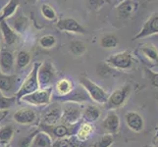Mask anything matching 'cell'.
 Returning a JSON list of instances; mask_svg holds the SVG:
<instances>
[{"instance_id":"17","label":"cell","mask_w":158,"mask_h":147,"mask_svg":"<svg viewBox=\"0 0 158 147\" xmlns=\"http://www.w3.org/2000/svg\"><path fill=\"white\" fill-rule=\"evenodd\" d=\"M103 129L106 130L107 133L115 134L119 132L120 129V118L115 111H109L106 117L102 122Z\"/></svg>"},{"instance_id":"46","label":"cell","mask_w":158,"mask_h":147,"mask_svg":"<svg viewBox=\"0 0 158 147\" xmlns=\"http://www.w3.org/2000/svg\"><path fill=\"white\" fill-rule=\"evenodd\" d=\"M0 51H1V41H0Z\"/></svg>"},{"instance_id":"16","label":"cell","mask_w":158,"mask_h":147,"mask_svg":"<svg viewBox=\"0 0 158 147\" xmlns=\"http://www.w3.org/2000/svg\"><path fill=\"white\" fill-rule=\"evenodd\" d=\"M19 81V76L14 74H3L0 72V92L3 94H8L12 92L16 84Z\"/></svg>"},{"instance_id":"1","label":"cell","mask_w":158,"mask_h":147,"mask_svg":"<svg viewBox=\"0 0 158 147\" xmlns=\"http://www.w3.org/2000/svg\"><path fill=\"white\" fill-rule=\"evenodd\" d=\"M40 64V63H35L34 64L31 71L26 77L24 81L20 85L19 89L15 93V96H16V98H17V101H20L21 98L23 96H25L27 94H30V93H31V92H34V91L40 88L39 79H37V70H39Z\"/></svg>"},{"instance_id":"9","label":"cell","mask_w":158,"mask_h":147,"mask_svg":"<svg viewBox=\"0 0 158 147\" xmlns=\"http://www.w3.org/2000/svg\"><path fill=\"white\" fill-rule=\"evenodd\" d=\"M40 129L42 132L46 133L49 137L54 139H59V138H63V137H72L75 133L72 129H69L67 127V125H53V126H47V125H43L40 123L39 126Z\"/></svg>"},{"instance_id":"13","label":"cell","mask_w":158,"mask_h":147,"mask_svg":"<svg viewBox=\"0 0 158 147\" xmlns=\"http://www.w3.org/2000/svg\"><path fill=\"white\" fill-rule=\"evenodd\" d=\"M139 9V3L135 0H123L116 7L118 18L129 20L135 14Z\"/></svg>"},{"instance_id":"14","label":"cell","mask_w":158,"mask_h":147,"mask_svg":"<svg viewBox=\"0 0 158 147\" xmlns=\"http://www.w3.org/2000/svg\"><path fill=\"white\" fill-rule=\"evenodd\" d=\"M139 55L150 66H158V49L151 43H143L139 46Z\"/></svg>"},{"instance_id":"10","label":"cell","mask_w":158,"mask_h":147,"mask_svg":"<svg viewBox=\"0 0 158 147\" xmlns=\"http://www.w3.org/2000/svg\"><path fill=\"white\" fill-rule=\"evenodd\" d=\"M54 100L58 101V102H76L81 104V103H85L86 101L91 100L89 95L88 94L86 90L83 88V86H79L77 88H74L70 93L63 95V96H55L54 97Z\"/></svg>"},{"instance_id":"42","label":"cell","mask_w":158,"mask_h":147,"mask_svg":"<svg viewBox=\"0 0 158 147\" xmlns=\"http://www.w3.org/2000/svg\"><path fill=\"white\" fill-rule=\"evenodd\" d=\"M36 1H37V0H28V2L29 3H31V4H35Z\"/></svg>"},{"instance_id":"15","label":"cell","mask_w":158,"mask_h":147,"mask_svg":"<svg viewBox=\"0 0 158 147\" xmlns=\"http://www.w3.org/2000/svg\"><path fill=\"white\" fill-rule=\"evenodd\" d=\"M16 64V59L14 54L9 50L0 51V72L3 74H12Z\"/></svg>"},{"instance_id":"28","label":"cell","mask_w":158,"mask_h":147,"mask_svg":"<svg viewBox=\"0 0 158 147\" xmlns=\"http://www.w3.org/2000/svg\"><path fill=\"white\" fill-rule=\"evenodd\" d=\"M15 133V128L11 125L3 126L0 128V143L7 144L10 143Z\"/></svg>"},{"instance_id":"25","label":"cell","mask_w":158,"mask_h":147,"mask_svg":"<svg viewBox=\"0 0 158 147\" xmlns=\"http://www.w3.org/2000/svg\"><path fill=\"white\" fill-rule=\"evenodd\" d=\"M94 127L91 126V124L85 122L84 124H81L80 127H78V129L76 130V137H77L80 141H83V142H85V141L88 140L90 135L92 134V133H94Z\"/></svg>"},{"instance_id":"23","label":"cell","mask_w":158,"mask_h":147,"mask_svg":"<svg viewBox=\"0 0 158 147\" xmlns=\"http://www.w3.org/2000/svg\"><path fill=\"white\" fill-rule=\"evenodd\" d=\"M100 110L98 107L95 105H88L85 108L83 109V113H81V118H83L85 122L88 123H92L96 122L100 117Z\"/></svg>"},{"instance_id":"19","label":"cell","mask_w":158,"mask_h":147,"mask_svg":"<svg viewBox=\"0 0 158 147\" xmlns=\"http://www.w3.org/2000/svg\"><path fill=\"white\" fill-rule=\"evenodd\" d=\"M13 120L20 125H31L36 120V113L28 108L20 109L14 113Z\"/></svg>"},{"instance_id":"27","label":"cell","mask_w":158,"mask_h":147,"mask_svg":"<svg viewBox=\"0 0 158 147\" xmlns=\"http://www.w3.org/2000/svg\"><path fill=\"white\" fill-rule=\"evenodd\" d=\"M119 44V39L114 34H106L100 39V46L103 49H113Z\"/></svg>"},{"instance_id":"7","label":"cell","mask_w":158,"mask_h":147,"mask_svg":"<svg viewBox=\"0 0 158 147\" xmlns=\"http://www.w3.org/2000/svg\"><path fill=\"white\" fill-rule=\"evenodd\" d=\"M131 93V85L129 84H124L121 88L116 89L108 96L105 104L109 109H117L123 106L126 103Z\"/></svg>"},{"instance_id":"40","label":"cell","mask_w":158,"mask_h":147,"mask_svg":"<svg viewBox=\"0 0 158 147\" xmlns=\"http://www.w3.org/2000/svg\"><path fill=\"white\" fill-rule=\"evenodd\" d=\"M8 1H9V0H0V12H1V10L4 7V5L6 4Z\"/></svg>"},{"instance_id":"26","label":"cell","mask_w":158,"mask_h":147,"mask_svg":"<svg viewBox=\"0 0 158 147\" xmlns=\"http://www.w3.org/2000/svg\"><path fill=\"white\" fill-rule=\"evenodd\" d=\"M56 92L59 96H63L70 93L71 91L74 89V84L72 83V80H67V79H62L58 80L56 84Z\"/></svg>"},{"instance_id":"3","label":"cell","mask_w":158,"mask_h":147,"mask_svg":"<svg viewBox=\"0 0 158 147\" xmlns=\"http://www.w3.org/2000/svg\"><path fill=\"white\" fill-rule=\"evenodd\" d=\"M105 62L115 70L126 71L133 67L135 63V58L129 50H125L112 54V55L105 59Z\"/></svg>"},{"instance_id":"35","label":"cell","mask_w":158,"mask_h":147,"mask_svg":"<svg viewBox=\"0 0 158 147\" xmlns=\"http://www.w3.org/2000/svg\"><path fill=\"white\" fill-rule=\"evenodd\" d=\"M39 130L40 129L34 130V132H31L28 135H26V137H23L19 138L18 143H17V147H31V142H32V139H34L35 135L36 134V133L39 132Z\"/></svg>"},{"instance_id":"36","label":"cell","mask_w":158,"mask_h":147,"mask_svg":"<svg viewBox=\"0 0 158 147\" xmlns=\"http://www.w3.org/2000/svg\"><path fill=\"white\" fill-rule=\"evenodd\" d=\"M144 72L146 77L148 79L149 84H151L152 88H158V72H153L152 70H150L148 67L144 68Z\"/></svg>"},{"instance_id":"18","label":"cell","mask_w":158,"mask_h":147,"mask_svg":"<svg viewBox=\"0 0 158 147\" xmlns=\"http://www.w3.org/2000/svg\"><path fill=\"white\" fill-rule=\"evenodd\" d=\"M125 121L127 126L135 133H140L144 128L143 118L138 112L130 111L125 115Z\"/></svg>"},{"instance_id":"20","label":"cell","mask_w":158,"mask_h":147,"mask_svg":"<svg viewBox=\"0 0 158 147\" xmlns=\"http://www.w3.org/2000/svg\"><path fill=\"white\" fill-rule=\"evenodd\" d=\"M0 31H1L3 39L7 45H13L18 40V34L11 28L6 20L0 22Z\"/></svg>"},{"instance_id":"2","label":"cell","mask_w":158,"mask_h":147,"mask_svg":"<svg viewBox=\"0 0 158 147\" xmlns=\"http://www.w3.org/2000/svg\"><path fill=\"white\" fill-rule=\"evenodd\" d=\"M80 84L86 90L90 99L98 104H105L108 99V93L94 81H92L86 76L80 77Z\"/></svg>"},{"instance_id":"32","label":"cell","mask_w":158,"mask_h":147,"mask_svg":"<svg viewBox=\"0 0 158 147\" xmlns=\"http://www.w3.org/2000/svg\"><path fill=\"white\" fill-rule=\"evenodd\" d=\"M16 101H17V98L15 95L7 96L0 92V110L1 111H8L15 104Z\"/></svg>"},{"instance_id":"41","label":"cell","mask_w":158,"mask_h":147,"mask_svg":"<svg viewBox=\"0 0 158 147\" xmlns=\"http://www.w3.org/2000/svg\"><path fill=\"white\" fill-rule=\"evenodd\" d=\"M154 143H155V146L158 147V133H157V137H156L155 139H154Z\"/></svg>"},{"instance_id":"31","label":"cell","mask_w":158,"mask_h":147,"mask_svg":"<svg viewBox=\"0 0 158 147\" xmlns=\"http://www.w3.org/2000/svg\"><path fill=\"white\" fill-rule=\"evenodd\" d=\"M70 51L76 56H83L88 51V45L84 41L73 40L70 43Z\"/></svg>"},{"instance_id":"37","label":"cell","mask_w":158,"mask_h":147,"mask_svg":"<svg viewBox=\"0 0 158 147\" xmlns=\"http://www.w3.org/2000/svg\"><path fill=\"white\" fill-rule=\"evenodd\" d=\"M113 143H114L113 135L110 133H107L103 135V137L97 141L95 147H111Z\"/></svg>"},{"instance_id":"43","label":"cell","mask_w":158,"mask_h":147,"mask_svg":"<svg viewBox=\"0 0 158 147\" xmlns=\"http://www.w3.org/2000/svg\"><path fill=\"white\" fill-rule=\"evenodd\" d=\"M4 147H12V146H11L10 143H7V144H4Z\"/></svg>"},{"instance_id":"39","label":"cell","mask_w":158,"mask_h":147,"mask_svg":"<svg viewBox=\"0 0 158 147\" xmlns=\"http://www.w3.org/2000/svg\"><path fill=\"white\" fill-rule=\"evenodd\" d=\"M8 111H1L0 110V121H3L4 118L7 116Z\"/></svg>"},{"instance_id":"22","label":"cell","mask_w":158,"mask_h":147,"mask_svg":"<svg viewBox=\"0 0 158 147\" xmlns=\"http://www.w3.org/2000/svg\"><path fill=\"white\" fill-rule=\"evenodd\" d=\"M53 140L46 133L39 130L35 135L31 147H52Z\"/></svg>"},{"instance_id":"44","label":"cell","mask_w":158,"mask_h":147,"mask_svg":"<svg viewBox=\"0 0 158 147\" xmlns=\"http://www.w3.org/2000/svg\"><path fill=\"white\" fill-rule=\"evenodd\" d=\"M144 1H146V2H152V1H154V0H144Z\"/></svg>"},{"instance_id":"24","label":"cell","mask_w":158,"mask_h":147,"mask_svg":"<svg viewBox=\"0 0 158 147\" xmlns=\"http://www.w3.org/2000/svg\"><path fill=\"white\" fill-rule=\"evenodd\" d=\"M19 5L20 3L18 0H9V1L4 5L1 12H0V22L12 17V16L17 12Z\"/></svg>"},{"instance_id":"33","label":"cell","mask_w":158,"mask_h":147,"mask_svg":"<svg viewBox=\"0 0 158 147\" xmlns=\"http://www.w3.org/2000/svg\"><path fill=\"white\" fill-rule=\"evenodd\" d=\"M40 13L41 15L48 21H55L57 19V13L52 6L49 4H42L40 6Z\"/></svg>"},{"instance_id":"38","label":"cell","mask_w":158,"mask_h":147,"mask_svg":"<svg viewBox=\"0 0 158 147\" xmlns=\"http://www.w3.org/2000/svg\"><path fill=\"white\" fill-rule=\"evenodd\" d=\"M89 4V7L92 9L98 10L103 4H104V0H88Z\"/></svg>"},{"instance_id":"4","label":"cell","mask_w":158,"mask_h":147,"mask_svg":"<svg viewBox=\"0 0 158 147\" xmlns=\"http://www.w3.org/2000/svg\"><path fill=\"white\" fill-rule=\"evenodd\" d=\"M81 104L76 102H64L62 106V116L61 120L67 126H75L81 118L83 113Z\"/></svg>"},{"instance_id":"12","label":"cell","mask_w":158,"mask_h":147,"mask_svg":"<svg viewBox=\"0 0 158 147\" xmlns=\"http://www.w3.org/2000/svg\"><path fill=\"white\" fill-rule=\"evenodd\" d=\"M56 29L61 31H67V32H73V34H79V35H86V31L83 26H81L78 21H76L73 18H64L60 19L56 22L55 24Z\"/></svg>"},{"instance_id":"8","label":"cell","mask_w":158,"mask_h":147,"mask_svg":"<svg viewBox=\"0 0 158 147\" xmlns=\"http://www.w3.org/2000/svg\"><path fill=\"white\" fill-rule=\"evenodd\" d=\"M154 35H158V12H155L149 16V18L144 22L139 31L135 35L132 40H138L145 39Z\"/></svg>"},{"instance_id":"11","label":"cell","mask_w":158,"mask_h":147,"mask_svg":"<svg viewBox=\"0 0 158 147\" xmlns=\"http://www.w3.org/2000/svg\"><path fill=\"white\" fill-rule=\"evenodd\" d=\"M61 116H62V106L58 102H55L53 104H50L44 110L40 124L47 125V126L57 125L58 122L61 120Z\"/></svg>"},{"instance_id":"29","label":"cell","mask_w":158,"mask_h":147,"mask_svg":"<svg viewBox=\"0 0 158 147\" xmlns=\"http://www.w3.org/2000/svg\"><path fill=\"white\" fill-rule=\"evenodd\" d=\"M115 69L112 68L110 65L107 64L105 61L99 62L96 65V74L101 78H109L114 74Z\"/></svg>"},{"instance_id":"30","label":"cell","mask_w":158,"mask_h":147,"mask_svg":"<svg viewBox=\"0 0 158 147\" xmlns=\"http://www.w3.org/2000/svg\"><path fill=\"white\" fill-rule=\"evenodd\" d=\"M31 56L29 52H27L25 50L19 51L17 54V58H16V67L19 70L26 68L31 63Z\"/></svg>"},{"instance_id":"6","label":"cell","mask_w":158,"mask_h":147,"mask_svg":"<svg viewBox=\"0 0 158 147\" xmlns=\"http://www.w3.org/2000/svg\"><path fill=\"white\" fill-rule=\"evenodd\" d=\"M56 77V69L50 61H43L40 64L37 70V79H39L40 88H51Z\"/></svg>"},{"instance_id":"47","label":"cell","mask_w":158,"mask_h":147,"mask_svg":"<svg viewBox=\"0 0 158 147\" xmlns=\"http://www.w3.org/2000/svg\"><path fill=\"white\" fill-rule=\"evenodd\" d=\"M157 130H158V126H157Z\"/></svg>"},{"instance_id":"48","label":"cell","mask_w":158,"mask_h":147,"mask_svg":"<svg viewBox=\"0 0 158 147\" xmlns=\"http://www.w3.org/2000/svg\"><path fill=\"white\" fill-rule=\"evenodd\" d=\"M1 122H2V121H0V123H1Z\"/></svg>"},{"instance_id":"45","label":"cell","mask_w":158,"mask_h":147,"mask_svg":"<svg viewBox=\"0 0 158 147\" xmlns=\"http://www.w3.org/2000/svg\"><path fill=\"white\" fill-rule=\"evenodd\" d=\"M0 147H4V144H2V143H0Z\"/></svg>"},{"instance_id":"21","label":"cell","mask_w":158,"mask_h":147,"mask_svg":"<svg viewBox=\"0 0 158 147\" xmlns=\"http://www.w3.org/2000/svg\"><path fill=\"white\" fill-rule=\"evenodd\" d=\"M6 21L10 22V27L12 28L17 34H23V32L26 31L27 27H28V18L24 15H19V16H14L12 18H9Z\"/></svg>"},{"instance_id":"34","label":"cell","mask_w":158,"mask_h":147,"mask_svg":"<svg viewBox=\"0 0 158 147\" xmlns=\"http://www.w3.org/2000/svg\"><path fill=\"white\" fill-rule=\"evenodd\" d=\"M57 39L53 35H45L40 37V45L44 49H50L56 45Z\"/></svg>"},{"instance_id":"5","label":"cell","mask_w":158,"mask_h":147,"mask_svg":"<svg viewBox=\"0 0 158 147\" xmlns=\"http://www.w3.org/2000/svg\"><path fill=\"white\" fill-rule=\"evenodd\" d=\"M52 88H40L30 94H27L21 98L20 101H24L30 105L34 106H42L49 104L52 99Z\"/></svg>"}]
</instances>
